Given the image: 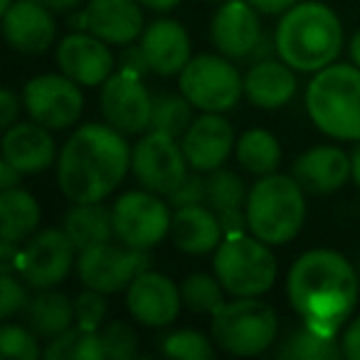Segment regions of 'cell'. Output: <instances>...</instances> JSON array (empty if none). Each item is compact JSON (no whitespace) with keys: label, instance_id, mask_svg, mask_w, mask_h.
Listing matches in <instances>:
<instances>
[{"label":"cell","instance_id":"1","mask_svg":"<svg viewBox=\"0 0 360 360\" xmlns=\"http://www.w3.org/2000/svg\"><path fill=\"white\" fill-rule=\"evenodd\" d=\"M286 296L306 326L335 338L358 304V269L333 250H309L291 264Z\"/></svg>","mask_w":360,"mask_h":360},{"label":"cell","instance_id":"2","mask_svg":"<svg viewBox=\"0 0 360 360\" xmlns=\"http://www.w3.org/2000/svg\"><path fill=\"white\" fill-rule=\"evenodd\" d=\"M109 124H84L67 139L57 160V186L72 202H101L131 170V146Z\"/></svg>","mask_w":360,"mask_h":360},{"label":"cell","instance_id":"3","mask_svg":"<svg viewBox=\"0 0 360 360\" xmlns=\"http://www.w3.org/2000/svg\"><path fill=\"white\" fill-rule=\"evenodd\" d=\"M274 35L279 60L296 72H321L343 50V25L319 0H299L281 15Z\"/></svg>","mask_w":360,"mask_h":360},{"label":"cell","instance_id":"4","mask_svg":"<svg viewBox=\"0 0 360 360\" xmlns=\"http://www.w3.org/2000/svg\"><path fill=\"white\" fill-rule=\"evenodd\" d=\"M306 111L321 134L360 141V67L328 65L306 86Z\"/></svg>","mask_w":360,"mask_h":360},{"label":"cell","instance_id":"5","mask_svg":"<svg viewBox=\"0 0 360 360\" xmlns=\"http://www.w3.org/2000/svg\"><path fill=\"white\" fill-rule=\"evenodd\" d=\"M306 191L294 175H262L247 195V230L266 245H286L306 222Z\"/></svg>","mask_w":360,"mask_h":360},{"label":"cell","instance_id":"6","mask_svg":"<svg viewBox=\"0 0 360 360\" xmlns=\"http://www.w3.org/2000/svg\"><path fill=\"white\" fill-rule=\"evenodd\" d=\"M279 333L276 311L259 296H235L225 301L210 321V338L220 350L240 358L269 350Z\"/></svg>","mask_w":360,"mask_h":360},{"label":"cell","instance_id":"7","mask_svg":"<svg viewBox=\"0 0 360 360\" xmlns=\"http://www.w3.org/2000/svg\"><path fill=\"white\" fill-rule=\"evenodd\" d=\"M271 245L262 242L259 237L227 235L215 250L212 269L227 294L232 296H262L276 281V257L269 250Z\"/></svg>","mask_w":360,"mask_h":360},{"label":"cell","instance_id":"8","mask_svg":"<svg viewBox=\"0 0 360 360\" xmlns=\"http://www.w3.org/2000/svg\"><path fill=\"white\" fill-rule=\"evenodd\" d=\"M180 94L200 111H230L245 94V77L225 55H198L180 72Z\"/></svg>","mask_w":360,"mask_h":360},{"label":"cell","instance_id":"9","mask_svg":"<svg viewBox=\"0 0 360 360\" xmlns=\"http://www.w3.org/2000/svg\"><path fill=\"white\" fill-rule=\"evenodd\" d=\"M191 165L183 153V146L178 139L163 134V131L148 129L139 139V143L131 148V173L139 180V186L155 193L160 198H168L175 188L183 183Z\"/></svg>","mask_w":360,"mask_h":360},{"label":"cell","instance_id":"10","mask_svg":"<svg viewBox=\"0 0 360 360\" xmlns=\"http://www.w3.org/2000/svg\"><path fill=\"white\" fill-rule=\"evenodd\" d=\"M111 215H114L116 240L146 252L160 245L165 235H170V222H173L168 202L146 188L124 193L111 205Z\"/></svg>","mask_w":360,"mask_h":360},{"label":"cell","instance_id":"11","mask_svg":"<svg viewBox=\"0 0 360 360\" xmlns=\"http://www.w3.org/2000/svg\"><path fill=\"white\" fill-rule=\"evenodd\" d=\"M150 264L146 250H136L129 245H111L101 242V245L86 247L77 257V274L84 289H94L99 294H119V291L129 289V284L146 271Z\"/></svg>","mask_w":360,"mask_h":360},{"label":"cell","instance_id":"12","mask_svg":"<svg viewBox=\"0 0 360 360\" xmlns=\"http://www.w3.org/2000/svg\"><path fill=\"white\" fill-rule=\"evenodd\" d=\"M77 264V247L60 227L35 232L20 250L18 274L32 289H55Z\"/></svg>","mask_w":360,"mask_h":360},{"label":"cell","instance_id":"13","mask_svg":"<svg viewBox=\"0 0 360 360\" xmlns=\"http://www.w3.org/2000/svg\"><path fill=\"white\" fill-rule=\"evenodd\" d=\"M22 106L27 116L50 131L70 129L84 111V94L67 75L32 77L22 89Z\"/></svg>","mask_w":360,"mask_h":360},{"label":"cell","instance_id":"14","mask_svg":"<svg viewBox=\"0 0 360 360\" xmlns=\"http://www.w3.org/2000/svg\"><path fill=\"white\" fill-rule=\"evenodd\" d=\"M101 114L104 121L126 136H139L150 129L153 94L146 89L143 77L119 70L101 84Z\"/></svg>","mask_w":360,"mask_h":360},{"label":"cell","instance_id":"15","mask_svg":"<svg viewBox=\"0 0 360 360\" xmlns=\"http://www.w3.org/2000/svg\"><path fill=\"white\" fill-rule=\"evenodd\" d=\"M183 294L170 276L160 271H141L126 289V309L131 319L148 328H163L178 319L183 309Z\"/></svg>","mask_w":360,"mask_h":360},{"label":"cell","instance_id":"16","mask_svg":"<svg viewBox=\"0 0 360 360\" xmlns=\"http://www.w3.org/2000/svg\"><path fill=\"white\" fill-rule=\"evenodd\" d=\"M55 60L60 72L75 79L79 86H99L114 75V55L109 42L86 32H70L57 45Z\"/></svg>","mask_w":360,"mask_h":360},{"label":"cell","instance_id":"17","mask_svg":"<svg viewBox=\"0 0 360 360\" xmlns=\"http://www.w3.org/2000/svg\"><path fill=\"white\" fill-rule=\"evenodd\" d=\"M180 146H183L191 170L212 173V170L225 165L232 148L237 146L235 129L217 111H202V116H198L191 124V129L183 134Z\"/></svg>","mask_w":360,"mask_h":360},{"label":"cell","instance_id":"18","mask_svg":"<svg viewBox=\"0 0 360 360\" xmlns=\"http://www.w3.org/2000/svg\"><path fill=\"white\" fill-rule=\"evenodd\" d=\"M72 27L89 30L109 45H131L146 30L139 0H89Z\"/></svg>","mask_w":360,"mask_h":360},{"label":"cell","instance_id":"19","mask_svg":"<svg viewBox=\"0 0 360 360\" xmlns=\"http://www.w3.org/2000/svg\"><path fill=\"white\" fill-rule=\"evenodd\" d=\"M3 35L15 52L42 55L55 45V13L35 0H15L3 13Z\"/></svg>","mask_w":360,"mask_h":360},{"label":"cell","instance_id":"20","mask_svg":"<svg viewBox=\"0 0 360 360\" xmlns=\"http://www.w3.org/2000/svg\"><path fill=\"white\" fill-rule=\"evenodd\" d=\"M257 13L259 11H255L247 0H227L225 6H220L210 25V40L220 55L242 62L252 55L262 37Z\"/></svg>","mask_w":360,"mask_h":360},{"label":"cell","instance_id":"21","mask_svg":"<svg viewBox=\"0 0 360 360\" xmlns=\"http://www.w3.org/2000/svg\"><path fill=\"white\" fill-rule=\"evenodd\" d=\"M291 175L309 195H330L353 178V163L338 146H314L294 160Z\"/></svg>","mask_w":360,"mask_h":360},{"label":"cell","instance_id":"22","mask_svg":"<svg viewBox=\"0 0 360 360\" xmlns=\"http://www.w3.org/2000/svg\"><path fill=\"white\" fill-rule=\"evenodd\" d=\"M141 50L150 72L158 77H175L193 60L191 37L178 20H155L141 32Z\"/></svg>","mask_w":360,"mask_h":360},{"label":"cell","instance_id":"23","mask_svg":"<svg viewBox=\"0 0 360 360\" xmlns=\"http://www.w3.org/2000/svg\"><path fill=\"white\" fill-rule=\"evenodd\" d=\"M3 158L11 160L22 175L42 173L57 158L50 129L37 121H15L3 136Z\"/></svg>","mask_w":360,"mask_h":360},{"label":"cell","instance_id":"24","mask_svg":"<svg viewBox=\"0 0 360 360\" xmlns=\"http://www.w3.org/2000/svg\"><path fill=\"white\" fill-rule=\"evenodd\" d=\"M170 237L173 245L186 255H207L220 247V242L225 240V230L217 212L207 202H198V205L175 207Z\"/></svg>","mask_w":360,"mask_h":360},{"label":"cell","instance_id":"25","mask_svg":"<svg viewBox=\"0 0 360 360\" xmlns=\"http://www.w3.org/2000/svg\"><path fill=\"white\" fill-rule=\"evenodd\" d=\"M296 70L284 60H264L250 65L245 75V96L257 109H281L296 94Z\"/></svg>","mask_w":360,"mask_h":360},{"label":"cell","instance_id":"26","mask_svg":"<svg viewBox=\"0 0 360 360\" xmlns=\"http://www.w3.org/2000/svg\"><path fill=\"white\" fill-rule=\"evenodd\" d=\"M247 195L245 180L235 170L217 168L207 173V205L220 217L225 237L247 230Z\"/></svg>","mask_w":360,"mask_h":360},{"label":"cell","instance_id":"27","mask_svg":"<svg viewBox=\"0 0 360 360\" xmlns=\"http://www.w3.org/2000/svg\"><path fill=\"white\" fill-rule=\"evenodd\" d=\"M22 311H25V323L45 340L57 338L77 323L75 301L52 289H37V294L27 299Z\"/></svg>","mask_w":360,"mask_h":360},{"label":"cell","instance_id":"28","mask_svg":"<svg viewBox=\"0 0 360 360\" xmlns=\"http://www.w3.org/2000/svg\"><path fill=\"white\" fill-rule=\"evenodd\" d=\"M62 230L75 242L77 252L109 242L114 237L111 207L101 205V202H75V207L65 215Z\"/></svg>","mask_w":360,"mask_h":360},{"label":"cell","instance_id":"29","mask_svg":"<svg viewBox=\"0 0 360 360\" xmlns=\"http://www.w3.org/2000/svg\"><path fill=\"white\" fill-rule=\"evenodd\" d=\"M42 220L40 202L22 188L0 191V237L25 242L37 232Z\"/></svg>","mask_w":360,"mask_h":360},{"label":"cell","instance_id":"30","mask_svg":"<svg viewBox=\"0 0 360 360\" xmlns=\"http://www.w3.org/2000/svg\"><path fill=\"white\" fill-rule=\"evenodd\" d=\"M237 163L247 170V173L257 175H269L276 173V165L281 160V146L271 131L266 129H250L237 139Z\"/></svg>","mask_w":360,"mask_h":360},{"label":"cell","instance_id":"31","mask_svg":"<svg viewBox=\"0 0 360 360\" xmlns=\"http://www.w3.org/2000/svg\"><path fill=\"white\" fill-rule=\"evenodd\" d=\"M340 355L343 348L335 343V338H328L306 323L299 330H291L284 343L276 348V358L286 360H335Z\"/></svg>","mask_w":360,"mask_h":360},{"label":"cell","instance_id":"32","mask_svg":"<svg viewBox=\"0 0 360 360\" xmlns=\"http://www.w3.org/2000/svg\"><path fill=\"white\" fill-rule=\"evenodd\" d=\"M45 355L50 360H101L104 348H101L99 330H89L75 323L70 330L47 343Z\"/></svg>","mask_w":360,"mask_h":360},{"label":"cell","instance_id":"33","mask_svg":"<svg viewBox=\"0 0 360 360\" xmlns=\"http://www.w3.org/2000/svg\"><path fill=\"white\" fill-rule=\"evenodd\" d=\"M195 106L186 99V94H155L153 96V114H150V129L163 131L173 139H183L193 119Z\"/></svg>","mask_w":360,"mask_h":360},{"label":"cell","instance_id":"34","mask_svg":"<svg viewBox=\"0 0 360 360\" xmlns=\"http://www.w3.org/2000/svg\"><path fill=\"white\" fill-rule=\"evenodd\" d=\"M180 294H183V304L195 314L215 316L225 306V286L217 276L202 274V271L186 276L180 284Z\"/></svg>","mask_w":360,"mask_h":360},{"label":"cell","instance_id":"35","mask_svg":"<svg viewBox=\"0 0 360 360\" xmlns=\"http://www.w3.org/2000/svg\"><path fill=\"white\" fill-rule=\"evenodd\" d=\"M215 340L202 335L200 330H175V333L165 335L160 350H163L168 358H183V360H207L215 355L212 348Z\"/></svg>","mask_w":360,"mask_h":360},{"label":"cell","instance_id":"36","mask_svg":"<svg viewBox=\"0 0 360 360\" xmlns=\"http://www.w3.org/2000/svg\"><path fill=\"white\" fill-rule=\"evenodd\" d=\"M40 335L30 328V326L20 323H6L0 330V350L8 358H20V360H35L45 355L40 348Z\"/></svg>","mask_w":360,"mask_h":360},{"label":"cell","instance_id":"37","mask_svg":"<svg viewBox=\"0 0 360 360\" xmlns=\"http://www.w3.org/2000/svg\"><path fill=\"white\" fill-rule=\"evenodd\" d=\"M99 338H101V348H104V358L129 360L139 355L136 330L129 323H124V321H111V323L101 326Z\"/></svg>","mask_w":360,"mask_h":360},{"label":"cell","instance_id":"38","mask_svg":"<svg viewBox=\"0 0 360 360\" xmlns=\"http://www.w3.org/2000/svg\"><path fill=\"white\" fill-rule=\"evenodd\" d=\"M106 294H99L94 289H86L82 291L79 296L75 299V316H77V326H84L89 330H101L106 319Z\"/></svg>","mask_w":360,"mask_h":360},{"label":"cell","instance_id":"39","mask_svg":"<svg viewBox=\"0 0 360 360\" xmlns=\"http://www.w3.org/2000/svg\"><path fill=\"white\" fill-rule=\"evenodd\" d=\"M165 200L173 207H186V205H198V202H207V175L200 170H193L183 178L178 188L170 193Z\"/></svg>","mask_w":360,"mask_h":360},{"label":"cell","instance_id":"40","mask_svg":"<svg viewBox=\"0 0 360 360\" xmlns=\"http://www.w3.org/2000/svg\"><path fill=\"white\" fill-rule=\"evenodd\" d=\"M27 304V291L20 284V279L13 276V271H3L0 276V316L13 319L18 311H22Z\"/></svg>","mask_w":360,"mask_h":360},{"label":"cell","instance_id":"41","mask_svg":"<svg viewBox=\"0 0 360 360\" xmlns=\"http://www.w3.org/2000/svg\"><path fill=\"white\" fill-rule=\"evenodd\" d=\"M18 116H20V99H18L15 91L3 89L0 91V126L11 129L18 121Z\"/></svg>","mask_w":360,"mask_h":360},{"label":"cell","instance_id":"42","mask_svg":"<svg viewBox=\"0 0 360 360\" xmlns=\"http://www.w3.org/2000/svg\"><path fill=\"white\" fill-rule=\"evenodd\" d=\"M340 348H343V358L360 360V316L345 326L343 335H340Z\"/></svg>","mask_w":360,"mask_h":360},{"label":"cell","instance_id":"43","mask_svg":"<svg viewBox=\"0 0 360 360\" xmlns=\"http://www.w3.org/2000/svg\"><path fill=\"white\" fill-rule=\"evenodd\" d=\"M121 70H129V72H136V75L143 77L146 72H150L148 62H146V55L141 50V45H131L121 52Z\"/></svg>","mask_w":360,"mask_h":360},{"label":"cell","instance_id":"44","mask_svg":"<svg viewBox=\"0 0 360 360\" xmlns=\"http://www.w3.org/2000/svg\"><path fill=\"white\" fill-rule=\"evenodd\" d=\"M274 55H279L276 50V35H269V32H262L259 42L257 47L252 50V55L247 57V65H257V62H264V60H274Z\"/></svg>","mask_w":360,"mask_h":360},{"label":"cell","instance_id":"45","mask_svg":"<svg viewBox=\"0 0 360 360\" xmlns=\"http://www.w3.org/2000/svg\"><path fill=\"white\" fill-rule=\"evenodd\" d=\"M18 262H20V242L0 237V269L18 271Z\"/></svg>","mask_w":360,"mask_h":360},{"label":"cell","instance_id":"46","mask_svg":"<svg viewBox=\"0 0 360 360\" xmlns=\"http://www.w3.org/2000/svg\"><path fill=\"white\" fill-rule=\"evenodd\" d=\"M255 11H259L262 15H284L286 11L299 3V0H247Z\"/></svg>","mask_w":360,"mask_h":360},{"label":"cell","instance_id":"47","mask_svg":"<svg viewBox=\"0 0 360 360\" xmlns=\"http://www.w3.org/2000/svg\"><path fill=\"white\" fill-rule=\"evenodd\" d=\"M20 170L11 163V160H0V191H8V188H18L20 183Z\"/></svg>","mask_w":360,"mask_h":360},{"label":"cell","instance_id":"48","mask_svg":"<svg viewBox=\"0 0 360 360\" xmlns=\"http://www.w3.org/2000/svg\"><path fill=\"white\" fill-rule=\"evenodd\" d=\"M35 3L50 8L52 13H70V11H75V8L79 6L82 0H35Z\"/></svg>","mask_w":360,"mask_h":360},{"label":"cell","instance_id":"49","mask_svg":"<svg viewBox=\"0 0 360 360\" xmlns=\"http://www.w3.org/2000/svg\"><path fill=\"white\" fill-rule=\"evenodd\" d=\"M141 6L148 8V11H155V13H168L173 8H178L180 0H139Z\"/></svg>","mask_w":360,"mask_h":360},{"label":"cell","instance_id":"50","mask_svg":"<svg viewBox=\"0 0 360 360\" xmlns=\"http://www.w3.org/2000/svg\"><path fill=\"white\" fill-rule=\"evenodd\" d=\"M348 52H350V60H353V65H355V67H360V30L355 32L353 37H350Z\"/></svg>","mask_w":360,"mask_h":360},{"label":"cell","instance_id":"51","mask_svg":"<svg viewBox=\"0 0 360 360\" xmlns=\"http://www.w3.org/2000/svg\"><path fill=\"white\" fill-rule=\"evenodd\" d=\"M350 163H353V180L355 186L360 188V141H355V148L350 153Z\"/></svg>","mask_w":360,"mask_h":360},{"label":"cell","instance_id":"52","mask_svg":"<svg viewBox=\"0 0 360 360\" xmlns=\"http://www.w3.org/2000/svg\"><path fill=\"white\" fill-rule=\"evenodd\" d=\"M13 3H15V0H0V13H6L8 8L13 6Z\"/></svg>","mask_w":360,"mask_h":360},{"label":"cell","instance_id":"53","mask_svg":"<svg viewBox=\"0 0 360 360\" xmlns=\"http://www.w3.org/2000/svg\"><path fill=\"white\" fill-rule=\"evenodd\" d=\"M358 276H360V266H358Z\"/></svg>","mask_w":360,"mask_h":360},{"label":"cell","instance_id":"54","mask_svg":"<svg viewBox=\"0 0 360 360\" xmlns=\"http://www.w3.org/2000/svg\"><path fill=\"white\" fill-rule=\"evenodd\" d=\"M212 3H217V0H212Z\"/></svg>","mask_w":360,"mask_h":360}]
</instances>
